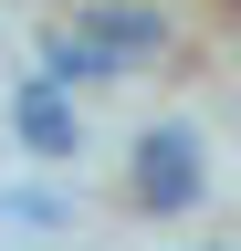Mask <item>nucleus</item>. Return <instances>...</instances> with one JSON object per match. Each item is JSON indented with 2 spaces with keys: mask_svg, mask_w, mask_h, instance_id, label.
<instances>
[{
  "mask_svg": "<svg viewBox=\"0 0 241 251\" xmlns=\"http://www.w3.org/2000/svg\"><path fill=\"white\" fill-rule=\"evenodd\" d=\"M11 126H21L32 157H74V147H84V126H74V105H63L53 84H21V94H11Z\"/></svg>",
  "mask_w": 241,
  "mask_h": 251,
  "instance_id": "f257e3e1",
  "label": "nucleus"
},
{
  "mask_svg": "<svg viewBox=\"0 0 241 251\" xmlns=\"http://www.w3.org/2000/svg\"><path fill=\"white\" fill-rule=\"evenodd\" d=\"M136 188H147L158 209H189V199H199V157H189V136H147V147H136Z\"/></svg>",
  "mask_w": 241,
  "mask_h": 251,
  "instance_id": "f03ea898",
  "label": "nucleus"
},
{
  "mask_svg": "<svg viewBox=\"0 0 241 251\" xmlns=\"http://www.w3.org/2000/svg\"><path fill=\"white\" fill-rule=\"evenodd\" d=\"M42 74H53V84H105L115 63H105L95 42H74V31H53V42H42Z\"/></svg>",
  "mask_w": 241,
  "mask_h": 251,
  "instance_id": "7ed1b4c3",
  "label": "nucleus"
}]
</instances>
